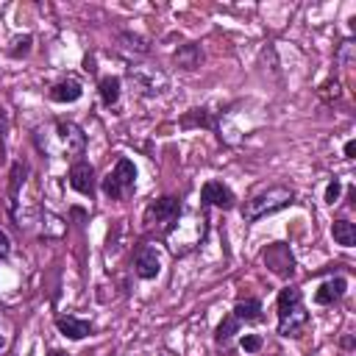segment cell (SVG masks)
<instances>
[{"instance_id":"18","label":"cell","mask_w":356,"mask_h":356,"mask_svg":"<svg viewBox=\"0 0 356 356\" xmlns=\"http://www.w3.org/2000/svg\"><path fill=\"white\" fill-rule=\"evenodd\" d=\"M331 234H334V242L342 245V248L356 245V222H350V220H334Z\"/></svg>"},{"instance_id":"21","label":"cell","mask_w":356,"mask_h":356,"mask_svg":"<svg viewBox=\"0 0 356 356\" xmlns=\"http://www.w3.org/2000/svg\"><path fill=\"white\" fill-rule=\"evenodd\" d=\"M31 44H33V36L31 33H22V36H14L11 47H8V56L11 58H25L31 53Z\"/></svg>"},{"instance_id":"6","label":"cell","mask_w":356,"mask_h":356,"mask_svg":"<svg viewBox=\"0 0 356 356\" xmlns=\"http://www.w3.org/2000/svg\"><path fill=\"white\" fill-rule=\"evenodd\" d=\"M134 86L139 89V95L145 97H156L167 89V75L159 70V67H150V64H139V67H131L128 70Z\"/></svg>"},{"instance_id":"27","label":"cell","mask_w":356,"mask_h":356,"mask_svg":"<svg viewBox=\"0 0 356 356\" xmlns=\"http://www.w3.org/2000/svg\"><path fill=\"white\" fill-rule=\"evenodd\" d=\"M83 70H86V72H95V70H97V67H95V58H92V56H86V58H83Z\"/></svg>"},{"instance_id":"20","label":"cell","mask_w":356,"mask_h":356,"mask_svg":"<svg viewBox=\"0 0 356 356\" xmlns=\"http://www.w3.org/2000/svg\"><path fill=\"white\" fill-rule=\"evenodd\" d=\"M25 175H28V164L25 161H17L14 167H11V189H8V206H11V211H17V195H19V186L25 184Z\"/></svg>"},{"instance_id":"23","label":"cell","mask_w":356,"mask_h":356,"mask_svg":"<svg viewBox=\"0 0 356 356\" xmlns=\"http://www.w3.org/2000/svg\"><path fill=\"white\" fill-rule=\"evenodd\" d=\"M239 348H242L245 353H256V350L261 348V337H259V334H242V337H239Z\"/></svg>"},{"instance_id":"4","label":"cell","mask_w":356,"mask_h":356,"mask_svg":"<svg viewBox=\"0 0 356 356\" xmlns=\"http://www.w3.org/2000/svg\"><path fill=\"white\" fill-rule=\"evenodd\" d=\"M142 222H145V228H147V231H153V228H156V234H159V236L170 239V236L175 234L178 222H181V200H178V197H170V195H164V197L153 200V203L145 209Z\"/></svg>"},{"instance_id":"15","label":"cell","mask_w":356,"mask_h":356,"mask_svg":"<svg viewBox=\"0 0 356 356\" xmlns=\"http://www.w3.org/2000/svg\"><path fill=\"white\" fill-rule=\"evenodd\" d=\"M172 61L181 67V70H197L203 64V50L200 44L189 42V44H181L175 53H172Z\"/></svg>"},{"instance_id":"9","label":"cell","mask_w":356,"mask_h":356,"mask_svg":"<svg viewBox=\"0 0 356 356\" xmlns=\"http://www.w3.org/2000/svg\"><path fill=\"white\" fill-rule=\"evenodd\" d=\"M134 273L142 281H153L161 273V253L156 250V245H139L134 256Z\"/></svg>"},{"instance_id":"11","label":"cell","mask_w":356,"mask_h":356,"mask_svg":"<svg viewBox=\"0 0 356 356\" xmlns=\"http://www.w3.org/2000/svg\"><path fill=\"white\" fill-rule=\"evenodd\" d=\"M345 292H348V281H345L342 275L325 278V281L314 289V303H317V306H334V303H339V300L345 298Z\"/></svg>"},{"instance_id":"12","label":"cell","mask_w":356,"mask_h":356,"mask_svg":"<svg viewBox=\"0 0 356 356\" xmlns=\"http://www.w3.org/2000/svg\"><path fill=\"white\" fill-rule=\"evenodd\" d=\"M81 95H83V86H81V81H75V78H61V81H56V83L50 86V92H47V97H50L53 103H75V100H81Z\"/></svg>"},{"instance_id":"22","label":"cell","mask_w":356,"mask_h":356,"mask_svg":"<svg viewBox=\"0 0 356 356\" xmlns=\"http://www.w3.org/2000/svg\"><path fill=\"white\" fill-rule=\"evenodd\" d=\"M339 195H342V181H339V178H331L328 186H325V197H323V200H325L328 206H334V203L339 200Z\"/></svg>"},{"instance_id":"19","label":"cell","mask_w":356,"mask_h":356,"mask_svg":"<svg viewBox=\"0 0 356 356\" xmlns=\"http://www.w3.org/2000/svg\"><path fill=\"white\" fill-rule=\"evenodd\" d=\"M181 128H214V120H211L209 108H189L181 117Z\"/></svg>"},{"instance_id":"2","label":"cell","mask_w":356,"mask_h":356,"mask_svg":"<svg viewBox=\"0 0 356 356\" xmlns=\"http://www.w3.org/2000/svg\"><path fill=\"white\" fill-rule=\"evenodd\" d=\"M292 200H295V192H292L289 186L273 184V186L256 192L253 197H248L239 211H242V220H245V222H256V220H261V217H267V214H275V211L286 209Z\"/></svg>"},{"instance_id":"29","label":"cell","mask_w":356,"mask_h":356,"mask_svg":"<svg viewBox=\"0 0 356 356\" xmlns=\"http://www.w3.org/2000/svg\"><path fill=\"white\" fill-rule=\"evenodd\" d=\"M3 348H6V337L0 334V350H3Z\"/></svg>"},{"instance_id":"26","label":"cell","mask_w":356,"mask_h":356,"mask_svg":"<svg viewBox=\"0 0 356 356\" xmlns=\"http://www.w3.org/2000/svg\"><path fill=\"white\" fill-rule=\"evenodd\" d=\"M356 156V139H348L345 142V159H353Z\"/></svg>"},{"instance_id":"8","label":"cell","mask_w":356,"mask_h":356,"mask_svg":"<svg viewBox=\"0 0 356 356\" xmlns=\"http://www.w3.org/2000/svg\"><path fill=\"white\" fill-rule=\"evenodd\" d=\"M261 259H264V264H267L275 275H281V278H289V275L295 273V259H292V253H289V248H286L284 242L267 245V248L261 250Z\"/></svg>"},{"instance_id":"10","label":"cell","mask_w":356,"mask_h":356,"mask_svg":"<svg viewBox=\"0 0 356 356\" xmlns=\"http://www.w3.org/2000/svg\"><path fill=\"white\" fill-rule=\"evenodd\" d=\"M67 181L70 186L83 195V197H92L95 195V167L86 161V159H78L70 164V172H67Z\"/></svg>"},{"instance_id":"7","label":"cell","mask_w":356,"mask_h":356,"mask_svg":"<svg viewBox=\"0 0 356 356\" xmlns=\"http://www.w3.org/2000/svg\"><path fill=\"white\" fill-rule=\"evenodd\" d=\"M200 203L211 206V209H220V211H231L236 206V195H234V189L228 184L211 178V181H206L200 186Z\"/></svg>"},{"instance_id":"17","label":"cell","mask_w":356,"mask_h":356,"mask_svg":"<svg viewBox=\"0 0 356 356\" xmlns=\"http://www.w3.org/2000/svg\"><path fill=\"white\" fill-rule=\"evenodd\" d=\"M239 323H261L264 314H261V300L259 298H245V300H236L234 312H231Z\"/></svg>"},{"instance_id":"1","label":"cell","mask_w":356,"mask_h":356,"mask_svg":"<svg viewBox=\"0 0 356 356\" xmlns=\"http://www.w3.org/2000/svg\"><path fill=\"white\" fill-rule=\"evenodd\" d=\"M36 150L50 159H75L86 150V134L70 120H47L33 131Z\"/></svg>"},{"instance_id":"25","label":"cell","mask_w":356,"mask_h":356,"mask_svg":"<svg viewBox=\"0 0 356 356\" xmlns=\"http://www.w3.org/2000/svg\"><path fill=\"white\" fill-rule=\"evenodd\" d=\"M11 256V239H8V234L0 228V261H6Z\"/></svg>"},{"instance_id":"14","label":"cell","mask_w":356,"mask_h":356,"mask_svg":"<svg viewBox=\"0 0 356 356\" xmlns=\"http://www.w3.org/2000/svg\"><path fill=\"white\" fill-rule=\"evenodd\" d=\"M97 95H100V103H103L106 108L117 106V103H120V95H122V81H120V75H106V78H100V81H97Z\"/></svg>"},{"instance_id":"5","label":"cell","mask_w":356,"mask_h":356,"mask_svg":"<svg viewBox=\"0 0 356 356\" xmlns=\"http://www.w3.org/2000/svg\"><path fill=\"white\" fill-rule=\"evenodd\" d=\"M134 186H136V164L131 161V159H117V164L103 175V181H100V189H103V195L108 197V200H122V197H128L131 192H134Z\"/></svg>"},{"instance_id":"28","label":"cell","mask_w":356,"mask_h":356,"mask_svg":"<svg viewBox=\"0 0 356 356\" xmlns=\"http://www.w3.org/2000/svg\"><path fill=\"white\" fill-rule=\"evenodd\" d=\"M50 356H70V353H64V350H50Z\"/></svg>"},{"instance_id":"13","label":"cell","mask_w":356,"mask_h":356,"mask_svg":"<svg viewBox=\"0 0 356 356\" xmlns=\"http://www.w3.org/2000/svg\"><path fill=\"white\" fill-rule=\"evenodd\" d=\"M56 328H58L67 339H75V342L92 334V323H89V320H81V317H75V314H58V317H56Z\"/></svg>"},{"instance_id":"24","label":"cell","mask_w":356,"mask_h":356,"mask_svg":"<svg viewBox=\"0 0 356 356\" xmlns=\"http://www.w3.org/2000/svg\"><path fill=\"white\" fill-rule=\"evenodd\" d=\"M353 47H356V44H353L350 39L342 42V47H339V53H337V61H339L342 67H350V64H353Z\"/></svg>"},{"instance_id":"3","label":"cell","mask_w":356,"mask_h":356,"mask_svg":"<svg viewBox=\"0 0 356 356\" xmlns=\"http://www.w3.org/2000/svg\"><path fill=\"white\" fill-rule=\"evenodd\" d=\"M306 325H309V312L303 306V292L289 284L278 292V334L298 337Z\"/></svg>"},{"instance_id":"16","label":"cell","mask_w":356,"mask_h":356,"mask_svg":"<svg viewBox=\"0 0 356 356\" xmlns=\"http://www.w3.org/2000/svg\"><path fill=\"white\" fill-rule=\"evenodd\" d=\"M239 328H242V323H239L234 314L222 317L220 325H217V331H214V345L222 348V350H228V348L234 345V337L239 334Z\"/></svg>"}]
</instances>
